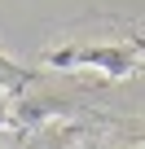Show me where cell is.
I'll return each instance as SVG.
<instances>
[{
	"instance_id": "cell-3",
	"label": "cell",
	"mask_w": 145,
	"mask_h": 149,
	"mask_svg": "<svg viewBox=\"0 0 145 149\" xmlns=\"http://www.w3.org/2000/svg\"><path fill=\"white\" fill-rule=\"evenodd\" d=\"M0 149H18V132H9V127H0Z\"/></svg>"
},
{
	"instance_id": "cell-2",
	"label": "cell",
	"mask_w": 145,
	"mask_h": 149,
	"mask_svg": "<svg viewBox=\"0 0 145 149\" xmlns=\"http://www.w3.org/2000/svg\"><path fill=\"white\" fill-rule=\"evenodd\" d=\"M18 149H79V132H75V127H57V123H48V127L35 132L27 145L18 140Z\"/></svg>"
},
{
	"instance_id": "cell-1",
	"label": "cell",
	"mask_w": 145,
	"mask_h": 149,
	"mask_svg": "<svg viewBox=\"0 0 145 149\" xmlns=\"http://www.w3.org/2000/svg\"><path fill=\"white\" fill-rule=\"evenodd\" d=\"M75 57L88 61V66H97V70H106V74H127L132 70V53L127 48H84Z\"/></svg>"
},
{
	"instance_id": "cell-4",
	"label": "cell",
	"mask_w": 145,
	"mask_h": 149,
	"mask_svg": "<svg viewBox=\"0 0 145 149\" xmlns=\"http://www.w3.org/2000/svg\"><path fill=\"white\" fill-rule=\"evenodd\" d=\"M0 127H9V101H5V88H0Z\"/></svg>"
}]
</instances>
